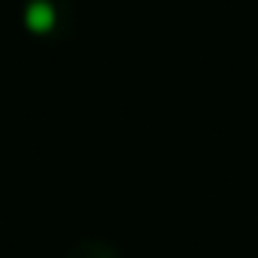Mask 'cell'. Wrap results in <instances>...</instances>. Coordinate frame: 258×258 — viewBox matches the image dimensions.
<instances>
[{
  "label": "cell",
  "instance_id": "obj_1",
  "mask_svg": "<svg viewBox=\"0 0 258 258\" xmlns=\"http://www.w3.org/2000/svg\"><path fill=\"white\" fill-rule=\"evenodd\" d=\"M25 25L34 34L52 31L55 28V10H52V4H46V0H34V4L28 7V13H25Z\"/></svg>",
  "mask_w": 258,
  "mask_h": 258
}]
</instances>
